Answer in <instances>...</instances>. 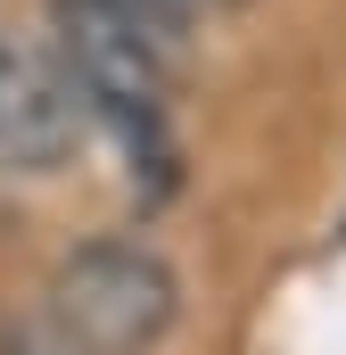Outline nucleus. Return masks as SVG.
<instances>
[{"label":"nucleus","instance_id":"nucleus-1","mask_svg":"<svg viewBox=\"0 0 346 355\" xmlns=\"http://www.w3.org/2000/svg\"><path fill=\"white\" fill-rule=\"evenodd\" d=\"M58 67L132 157H165V107H173V25H157L132 0H50Z\"/></svg>","mask_w":346,"mask_h":355},{"label":"nucleus","instance_id":"nucleus-2","mask_svg":"<svg viewBox=\"0 0 346 355\" xmlns=\"http://www.w3.org/2000/svg\"><path fill=\"white\" fill-rule=\"evenodd\" d=\"M50 322L75 355H149L181 322V281L149 240H91L50 281Z\"/></svg>","mask_w":346,"mask_h":355},{"label":"nucleus","instance_id":"nucleus-3","mask_svg":"<svg viewBox=\"0 0 346 355\" xmlns=\"http://www.w3.org/2000/svg\"><path fill=\"white\" fill-rule=\"evenodd\" d=\"M83 99L58 58L0 33V174H58L83 141Z\"/></svg>","mask_w":346,"mask_h":355},{"label":"nucleus","instance_id":"nucleus-4","mask_svg":"<svg viewBox=\"0 0 346 355\" xmlns=\"http://www.w3.org/2000/svg\"><path fill=\"white\" fill-rule=\"evenodd\" d=\"M132 8H149L157 25H198V17H215V8H231V0H132Z\"/></svg>","mask_w":346,"mask_h":355}]
</instances>
